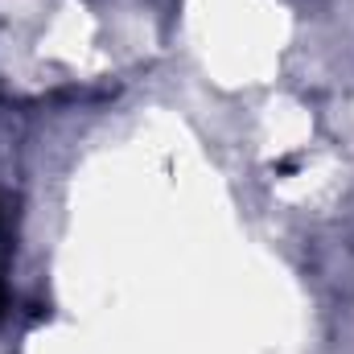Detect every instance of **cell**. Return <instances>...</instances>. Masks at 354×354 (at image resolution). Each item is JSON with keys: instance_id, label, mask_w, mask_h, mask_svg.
<instances>
[{"instance_id": "6da1fadb", "label": "cell", "mask_w": 354, "mask_h": 354, "mask_svg": "<svg viewBox=\"0 0 354 354\" xmlns=\"http://www.w3.org/2000/svg\"><path fill=\"white\" fill-rule=\"evenodd\" d=\"M4 305H8V292H4V272H0V317H4Z\"/></svg>"}]
</instances>
